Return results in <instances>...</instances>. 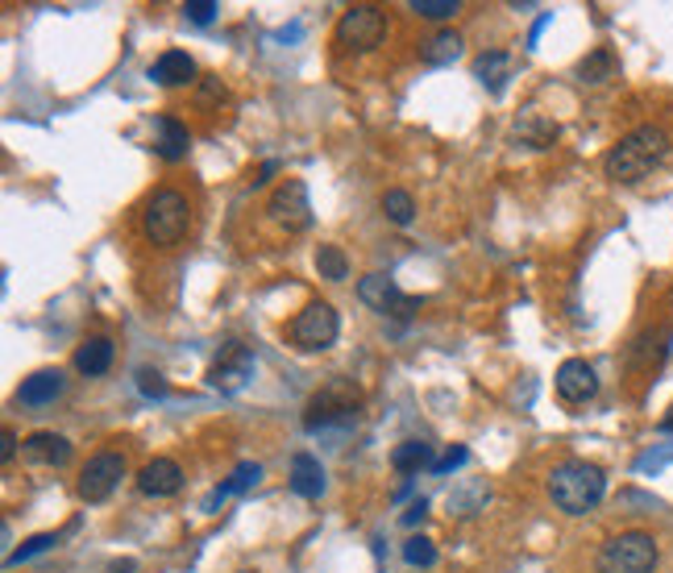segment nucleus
Masks as SVG:
<instances>
[{
  "label": "nucleus",
  "mask_w": 673,
  "mask_h": 573,
  "mask_svg": "<svg viewBox=\"0 0 673 573\" xmlns=\"http://www.w3.org/2000/svg\"><path fill=\"white\" fill-rule=\"evenodd\" d=\"M337 332H341V320L333 312V304L316 299V304H308L304 312L295 316L287 337H292V346L299 349V353H325V349H333Z\"/></svg>",
  "instance_id": "6"
},
{
  "label": "nucleus",
  "mask_w": 673,
  "mask_h": 573,
  "mask_svg": "<svg viewBox=\"0 0 673 573\" xmlns=\"http://www.w3.org/2000/svg\"><path fill=\"white\" fill-rule=\"evenodd\" d=\"M424 516H429V499H416V503L403 511V523H408V528H416V523H424Z\"/></svg>",
  "instance_id": "34"
},
{
  "label": "nucleus",
  "mask_w": 673,
  "mask_h": 573,
  "mask_svg": "<svg viewBox=\"0 0 673 573\" xmlns=\"http://www.w3.org/2000/svg\"><path fill=\"white\" fill-rule=\"evenodd\" d=\"M358 403H362V391L354 379H333L325 382L316 395L308 400V412H304V428L308 433H328V428H349L358 420Z\"/></svg>",
  "instance_id": "3"
},
{
  "label": "nucleus",
  "mask_w": 673,
  "mask_h": 573,
  "mask_svg": "<svg viewBox=\"0 0 673 573\" xmlns=\"http://www.w3.org/2000/svg\"><path fill=\"white\" fill-rule=\"evenodd\" d=\"M462 4L458 0H412V13H420V18H429V21H445L453 18Z\"/></svg>",
  "instance_id": "30"
},
{
  "label": "nucleus",
  "mask_w": 673,
  "mask_h": 573,
  "mask_svg": "<svg viewBox=\"0 0 673 573\" xmlns=\"http://www.w3.org/2000/svg\"><path fill=\"white\" fill-rule=\"evenodd\" d=\"M382 212H387V221H391V225H412L416 200L403 188H391L387 195H382Z\"/></svg>",
  "instance_id": "25"
},
{
  "label": "nucleus",
  "mask_w": 673,
  "mask_h": 573,
  "mask_svg": "<svg viewBox=\"0 0 673 573\" xmlns=\"http://www.w3.org/2000/svg\"><path fill=\"white\" fill-rule=\"evenodd\" d=\"M316 270H320V278H328V283H341V278H349V258L337 245H320V250H316Z\"/></svg>",
  "instance_id": "26"
},
{
  "label": "nucleus",
  "mask_w": 673,
  "mask_h": 573,
  "mask_svg": "<svg viewBox=\"0 0 673 573\" xmlns=\"http://www.w3.org/2000/svg\"><path fill=\"white\" fill-rule=\"evenodd\" d=\"M141 229H146V237L158 245V250H171L188 237L191 229V204L183 191L175 188H162L155 191L150 200H146V212H141Z\"/></svg>",
  "instance_id": "4"
},
{
  "label": "nucleus",
  "mask_w": 673,
  "mask_h": 573,
  "mask_svg": "<svg viewBox=\"0 0 673 573\" xmlns=\"http://www.w3.org/2000/svg\"><path fill=\"white\" fill-rule=\"evenodd\" d=\"M391 466L399 469V474H420L424 466H437L432 461V445L429 441H403L396 453H391Z\"/></svg>",
  "instance_id": "22"
},
{
  "label": "nucleus",
  "mask_w": 673,
  "mask_h": 573,
  "mask_svg": "<svg viewBox=\"0 0 673 573\" xmlns=\"http://www.w3.org/2000/svg\"><path fill=\"white\" fill-rule=\"evenodd\" d=\"M665 155H670V134H665L661 125H640V129H632L628 138H620L607 150L603 171L607 179H616V183H637V179H644Z\"/></svg>",
  "instance_id": "1"
},
{
  "label": "nucleus",
  "mask_w": 673,
  "mask_h": 573,
  "mask_svg": "<svg viewBox=\"0 0 673 573\" xmlns=\"http://www.w3.org/2000/svg\"><path fill=\"white\" fill-rule=\"evenodd\" d=\"M553 386H557V395L566 403H587L599 395V374H595V365L582 362V358H570V362L557 365V374H553Z\"/></svg>",
  "instance_id": "12"
},
{
  "label": "nucleus",
  "mask_w": 673,
  "mask_h": 573,
  "mask_svg": "<svg viewBox=\"0 0 673 573\" xmlns=\"http://www.w3.org/2000/svg\"><path fill=\"white\" fill-rule=\"evenodd\" d=\"M616 75V54L607 51V46H599V51H590L582 63H578V79L582 84H607Z\"/></svg>",
  "instance_id": "23"
},
{
  "label": "nucleus",
  "mask_w": 673,
  "mask_h": 573,
  "mask_svg": "<svg viewBox=\"0 0 673 573\" xmlns=\"http://www.w3.org/2000/svg\"><path fill=\"white\" fill-rule=\"evenodd\" d=\"M403 561H408V565H420V570H429L432 561H437L432 540L429 537H408L403 540Z\"/></svg>",
  "instance_id": "28"
},
{
  "label": "nucleus",
  "mask_w": 673,
  "mask_h": 573,
  "mask_svg": "<svg viewBox=\"0 0 673 573\" xmlns=\"http://www.w3.org/2000/svg\"><path fill=\"white\" fill-rule=\"evenodd\" d=\"M275 171H278V162H275V158H271V162H262L259 174H254V188H262V183H266V179H271V174H275Z\"/></svg>",
  "instance_id": "36"
},
{
  "label": "nucleus",
  "mask_w": 673,
  "mask_h": 573,
  "mask_svg": "<svg viewBox=\"0 0 673 573\" xmlns=\"http://www.w3.org/2000/svg\"><path fill=\"white\" fill-rule=\"evenodd\" d=\"M113 341L108 337H87L84 346L75 349V370L87 374V379H96V374H108V365H113Z\"/></svg>",
  "instance_id": "18"
},
{
  "label": "nucleus",
  "mask_w": 673,
  "mask_h": 573,
  "mask_svg": "<svg viewBox=\"0 0 673 573\" xmlns=\"http://www.w3.org/2000/svg\"><path fill=\"white\" fill-rule=\"evenodd\" d=\"M122 478H125L122 453H96V457H87V466L80 469L75 490H80V499H84V503H104L113 490L122 487Z\"/></svg>",
  "instance_id": "8"
},
{
  "label": "nucleus",
  "mask_w": 673,
  "mask_h": 573,
  "mask_svg": "<svg viewBox=\"0 0 673 573\" xmlns=\"http://www.w3.org/2000/svg\"><path fill=\"white\" fill-rule=\"evenodd\" d=\"M179 487H183V469H179V461H171V457H155V461L141 466V474H138L141 495H150V499H171V495H179Z\"/></svg>",
  "instance_id": "13"
},
{
  "label": "nucleus",
  "mask_w": 673,
  "mask_h": 573,
  "mask_svg": "<svg viewBox=\"0 0 673 573\" xmlns=\"http://www.w3.org/2000/svg\"><path fill=\"white\" fill-rule=\"evenodd\" d=\"M54 544H59V537H54V532H38V537H30L25 544H21V549H13V553L4 556V561H9V565H21V561H30V556L46 553V549H54Z\"/></svg>",
  "instance_id": "29"
},
{
  "label": "nucleus",
  "mask_w": 673,
  "mask_h": 573,
  "mask_svg": "<svg viewBox=\"0 0 673 573\" xmlns=\"http://www.w3.org/2000/svg\"><path fill=\"white\" fill-rule=\"evenodd\" d=\"M549 495L566 516H587V511L603 503L607 474L599 466H590V461H561L549 474Z\"/></svg>",
  "instance_id": "2"
},
{
  "label": "nucleus",
  "mask_w": 673,
  "mask_h": 573,
  "mask_svg": "<svg viewBox=\"0 0 673 573\" xmlns=\"http://www.w3.org/2000/svg\"><path fill=\"white\" fill-rule=\"evenodd\" d=\"M59 395H63V374H59V370H34L30 379L21 382L18 403H25V407H46V403H54Z\"/></svg>",
  "instance_id": "16"
},
{
  "label": "nucleus",
  "mask_w": 673,
  "mask_h": 573,
  "mask_svg": "<svg viewBox=\"0 0 673 573\" xmlns=\"http://www.w3.org/2000/svg\"><path fill=\"white\" fill-rule=\"evenodd\" d=\"M507 71H512V54L507 51H486L474 59V79H479L486 92H503Z\"/></svg>",
  "instance_id": "21"
},
{
  "label": "nucleus",
  "mask_w": 673,
  "mask_h": 573,
  "mask_svg": "<svg viewBox=\"0 0 673 573\" xmlns=\"http://www.w3.org/2000/svg\"><path fill=\"white\" fill-rule=\"evenodd\" d=\"M661 433H673V416H665V420H661Z\"/></svg>",
  "instance_id": "38"
},
{
  "label": "nucleus",
  "mask_w": 673,
  "mask_h": 573,
  "mask_svg": "<svg viewBox=\"0 0 673 573\" xmlns=\"http://www.w3.org/2000/svg\"><path fill=\"white\" fill-rule=\"evenodd\" d=\"M259 478H262V466H259V461H242V466H238L233 474H229V478H224L221 487L208 495L204 511H217V507H221L224 499H229V495H242V490H250L254 482H259Z\"/></svg>",
  "instance_id": "20"
},
{
  "label": "nucleus",
  "mask_w": 673,
  "mask_h": 573,
  "mask_svg": "<svg viewBox=\"0 0 673 573\" xmlns=\"http://www.w3.org/2000/svg\"><path fill=\"white\" fill-rule=\"evenodd\" d=\"M13 453H18V433L4 428V433H0V461H13Z\"/></svg>",
  "instance_id": "35"
},
{
  "label": "nucleus",
  "mask_w": 673,
  "mask_h": 573,
  "mask_svg": "<svg viewBox=\"0 0 673 573\" xmlns=\"http://www.w3.org/2000/svg\"><path fill=\"white\" fill-rule=\"evenodd\" d=\"M424 63H432V67H441V63H453L458 54H462V38L453 34V30H445V34H437L424 42Z\"/></svg>",
  "instance_id": "24"
},
{
  "label": "nucleus",
  "mask_w": 673,
  "mask_h": 573,
  "mask_svg": "<svg viewBox=\"0 0 673 573\" xmlns=\"http://www.w3.org/2000/svg\"><path fill=\"white\" fill-rule=\"evenodd\" d=\"M150 79L162 87H179V84H191L196 79V63H191L188 51H167L155 59V67H150Z\"/></svg>",
  "instance_id": "17"
},
{
  "label": "nucleus",
  "mask_w": 673,
  "mask_h": 573,
  "mask_svg": "<svg viewBox=\"0 0 673 573\" xmlns=\"http://www.w3.org/2000/svg\"><path fill=\"white\" fill-rule=\"evenodd\" d=\"M466 457H470L466 445H453V449H449L445 457H441V461L432 466V474H453V469H458V466H466Z\"/></svg>",
  "instance_id": "32"
},
{
  "label": "nucleus",
  "mask_w": 673,
  "mask_h": 573,
  "mask_svg": "<svg viewBox=\"0 0 673 573\" xmlns=\"http://www.w3.org/2000/svg\"><path fill=\"white\" fill-rule=\"evenodd\" d=\"M292 490L299 499H320L325 495V466L312 453H295L292 457Z\"/></svg>",
  "instance_id": "14"
},
{
  "label": "nucleus",
  "mask_w": 673,
  "mask_h": 573,
  "mask_svg": "<svg viewBox=\"0 0 673 573\" xmlns=\"http://www.w3.org/2000/svg\"><path fill=\"white\" fill-rule=\"evenodd\" d=\"M266 212H271V221L283 225L287 233H304V229L312 225L308 183H304V179H283L275 188V195H271Z\"/></svg>",
  "instance_id": "9"
},
{
  "label": "nucleus",
  "mask_w": 673,
  "mask_h": 573,
  "mask_svg": "<svg viewBox=\"0 0 673 573\" xmlns=\"http://www.w3.org/2000/svg\"><path fill=\"white\" fill-rule=\"evenodd\" d=\"M138 386L141 395H167V382H162V374H155V370H138Z\"/></svg>",
  "instance_id": "33"
},
{
  "label": "nucleus",
  "mask_w": 673,
  "mask_h": 573,
  "mask_svg": "<svg viewBox=\"0 0 673 573\" xmlns=\"http://www.w3.org/2000/svg\"><path fill=\"white\" fill-rule=\"evenodd\" d=\"M250 379H254V353L238 346V341H229L221 349V358L212 362V370H208V386L221 391V395H238Z\"/></svg>",
  "instance_id": "10"
},
{
  "label": "nucleus",
  "mask_w": 673,
  "mask_h": 573,
  "mask_svg": "<svg viewBox=\"0 0 673 573\" xmlns=\"http://www.w3.org/2000/svg\"><path fill=\"white\" fill-rule=\"evenodd\" d=\"M656 540L649 532H620L595 556V573H653Z\"/></svg>",
  "instance_id": "5"
},
{
  "label": "nucleus",
  "mask_w": 673,
  "mask_h": 573,
  "mask_svg": "<svg viewBox=\"0 0 673 573\" xmlns=\"http://www.w3.org/2000/svg\"><path fill=\"white\" fill-rule=\"evenodd\" d=\"M387 34V18H382L375 4H354L349 13H341L337 21V46L341 51H375Z\"/></svg>",
  "instance_id": "7"
},
{
  "label": "nucleus",
  "mask_w": 673,
  "mask_h": 573,
  "mask_svg": "<svg viewBox=\"0 0 673 573\" xmlns=\"http://www.w3.org/2000/svg\"><path fill=\"white\" fill-rule=\"evenodd\" d=\"M358 299H362L366 308H375L379 316H403V320L420 308V299L403 296L396 287V278L387 275H366L362 283H358Z\"/></svg>",
  "instance_id": "11"
},
{
  "label": "nucleus",
  "mask_w": 673,
  "mask_h": 573,
  "mask_svg": "<svg viewBox=\"0 0 673 573\" xmlns=\"http://www.w3.org/2000/svg\"><path fill=\"white\" fill-rule=\"evenodd\" d=\"M516 134L528 146H536V150H545V146H553V138H557V125H549V121H540L536 113H528L524 117V125H516Z\"/></svg>",
  "instance_id": "27"
},
{
  "label": "nucleus",
  "mask_w": 673,
  "mask_h": 573,
  "mask_svg": "<svg viewBox=\"0 0 673 573\" xmlns=\"http://www.w3.org/2000/svg\"><path fill=\"white\" fill-rule=\"evenodd\" d=\"M108 573H138V561H129V556H125V561H117V565H108Z\"/></svg>",
  "instance_id": "37"
},
{
  "label": "nucleus",
  "mask_w": 673,
  "mask_h": 573,
  "mask_svg": "<svg viewBox=\"0 0 673 573\" xmlns=\"http://www.w3.org/2000/svg\"><path fill=\"white\" fill-rule=\"evenodd\" d=\"M188 146H191L188 125L179 121V117H158V155L167 158V162H183Z\"/></svg>",
  "instance_id": "19"
},
{
  "label": "nucleus",
  "mask_w": 673,
  "mask_h": 573,
  "mask_svg": "<svg viewBox=\"0 0 673 573\" xmlns=\"http://www.w3.org/2000/svg\"><path fill=\"white\" fill-rule=\"evenodd\" d=\"M183 13H188V21H196V25H208V21L221 13V4H217V0H188Z\"/></svg>",
  "instance_id": "31"
},
{
  "label": "nucleus",
  "mask_w": 673,
  "mask_h": 573,
  "mask_svg": "<svg viewBox=\"0 0 673 573\" xmlns=\"http://www.w3.org/2000/svg\"><path fill=\"white\" fill-rule=\"evenodd\" d=\"M25 457L30 461H38V466H67L71 461V441L67 436H59V433H34V436H25Z\"/></svg>",
  "instance_id": "15"
}]
</instances>
